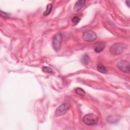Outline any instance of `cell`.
I'll return each instance as SVG.
<instances>
[{
    "label": "cell",
    "instance_id": "6da1fadb",
    "mask_svg": "<svg viewBox=\"0 0 130 130\" xmlns=\"http://www.w3.org/2000/svg\"><path fill=\"white\" fill-rule=\"evenodd\" d=\"M63 40V35L62 33H58L53 37L52 40V46L53 49L58 51L61 47L62 43Z\"/></svg>",
    "mask_w": 130,
    "mask_h": 130
},
{
    "label": "cell",
    "instance_id": "7a4b0ae2",
    "mask_svg": "<svg viewBox=\"0 0 130 130\" xmlns=\"http://www.w3.org/2000/svg\"><path fill=\"white\" fill-rule=\"evenodd\" d=\"M126 46L123 43H117L111 46L110 48V52L114 55L121 54L125 49Z\"/></svg>",
    "mask_w": 130,
    "mask_h": 130
},
{
    "label": "cell",
    "instance_id": "3957f363",
    "mask_svg": "<svg viewBox=\"0 0 130 130\" xmlns=\"http://www.w3.org/2000/svg\"><path fill=\"white\" fill-rule=\"evenodd\" d=\"M84 122L88 126H93L98 124V118L93 114H87L84 116Z\"/></svg>",
    "mask_w": 130,
    "mask_h": 130
},
{
    "label": "cell",
    "instance_id": "277c9868",
    "mask_svg": "<svg viewBox=\"0 0 130 130\" xmlns=\"http://www.w3.org/2000/svg\"><path fill=\"white\" fill-rule=\"evenodd\" d=\"M71 105L69 103H64L60 105L55 111V115L60 116L64 115L69 110Z\"/></svg>",
    "mask_w": 130,
    "mask_h": 130
},
{
    "label": "cell",
    "instance_id": "5b68a950",
    "mask_svg": "<svg viewBox=\"0 0 130 130\" xmlns=\"http://www.w3.org/2000/svg\"><path fill=\"white\" fill-rule=\"evenodd\" d=\"M82 38L85 41L91 42L96 40L97 35L93 31H88L84 33L82 35Z\"/></svg>",
    "mask_w": 130,
    "mask_h": 130
},
{
    "label": "cell",
    "instance_id": "8992f818",
    "mask_svg": "<svg viewBox=\"0 0 130 130\" xmlns=\"http://www.w3.org/2000/svg\"><path fill=\"white\" fill-rule=\"evenodd\" d=\"M117 67L124 73H130V63L129 62L125 60L121 61L117 63Z\"/></svg>",
    "mask_w": 130,
    "mask_h": 130
},
{
    "label": "cell",
    "instance_id": "52a82bcc",
    "mask_svg": "<svg viewBox=\"0 0 130 130\" xmlns=\"http://www.w3.org/2000/svg\"><path fill=\"white\" fill-rule=\"evenodd\" d=\"M85 3H86V1H82V0L78 1L75 4L74 8V10L76 11H79L85 6Z\"/></svg>",
    "mask_w": 130,
    "mask_h": 130
},
{
    "label": "cell",
    "instance_id": "ba28073f",
    "mask_svg": "<svg viewBox=\"0 0 130 130\" xmlns=\"http://www.w3.org/2000/svg\"><path fill=\"white\" fill-rule=\"evenodd\" d=\"M105 45L102 43H98L96 45L95 48H94V51L97 53H100L102 52L104 48Z\"/></svg>",
    "mask_w": 130,
    "mask_h": 130
},
{
    "label": "cell",
    "instance_id": "9c48e42d",
    "mask_svg": "<svg viewBox=\"0 0 130 130\" xmlns=\"http://www.w3.org/2000/svg\"><path fill=\"white\" fill-rule=\"evenodd\" d=\"M97 70L99 72L103 74H106L107 72V70L103 65H99L97 67Z\"/></svg>",
    "mask_w": 130,
    "mask_h": 130
},
{
    "label": "cell",
    "instance_id": "30bf717a",
    "mask_svg": "<svg viewBox=\"0 0 130 130\" xmlns=\"http://www.w3.org/2000/svg\"><path fill=\"white\" fill-rule=\"evenodd\" d=\"M52 6L51 4H49L47 5V7H46V11L44 12V15H45V16H47L49 15L50 12L52 11Z\"/></svg>",
    "mask_w": 130,
    "mask_h": 130
},
{
    "label": "cell",
    "instance_id": "8fae6325",
    "mask_svg": "<svg viewBox=\"0 0 130 130\" xmlns=\"http://www.w3.org/2000/svg\"><path fill=\"white\" fill-rule=\"evenodd\" d=\"M89 61V57L87 54H85L82 56L81 62L84 65H87Z\"/></svg>",
    "mask_w": 130,
    "mask_h": 130
},
{
    "label": "cell",
    "instance_id": "7c38bea8",
    "mask_svg": "<svg viewBox=\"0 0 130 130\" xmlns=\"http://www.w3.org/2000/svg\"><path fill=\"white\" fill-rule=\"evenodd\" d=\"M75 91L76 93H77L80 96H84L86 94V92L85 91V90L79 87L75 89Z\"/></svg>",
    "mask_w": 130,
    "mask_h": 130
},
{
    "label": "cell",
    "instance_id": "4fadbf2b",
    "mask_svg": "<svg viewBox=\"0 0 130 130\" xmlns=\"http://www.w3.org/2000/svg\"><path fill=\"white\" fill-rule=\"evenodd\" d=\"M42 70L45 73H50V74H52L53 72V71L52 70V69L50 68V67H44L42 69Z\"/></svg>",
    "mask_w": 130,
    "mask_h": 130
},
{
    "label": "cell",
    "instance_id": "5bb4252c",
    "mask_svg": "<svg viewBox=\"0 0 130 130\" xmlns=\"http://www.w3.org/2000/svg\"><path fill=\"white\" fill-rule=\"evenodd\" d=\"M80 20V18L78 17V16H74L72 19V23L74 25V26H76L77 25L78 23L79 22Z\"/></svg>",
    "mask_w": 130,
    "mask_h": 130
},
{
    "label": "cell",
    "instance_id": "9a60e30c",
    "mask_svg": "<svg viewBox=\"0 0 130 130\" xmlns=\"http://www.w3.org/2000/svg\"><path fill=\"white\" fill-rule=\"evenodd\" d=\"M129 3H130V1H126V3H127V6L129 7Z\"/></svg>",
    "mask_w": 130,
    "mask_h": 130
}]
</instances>
